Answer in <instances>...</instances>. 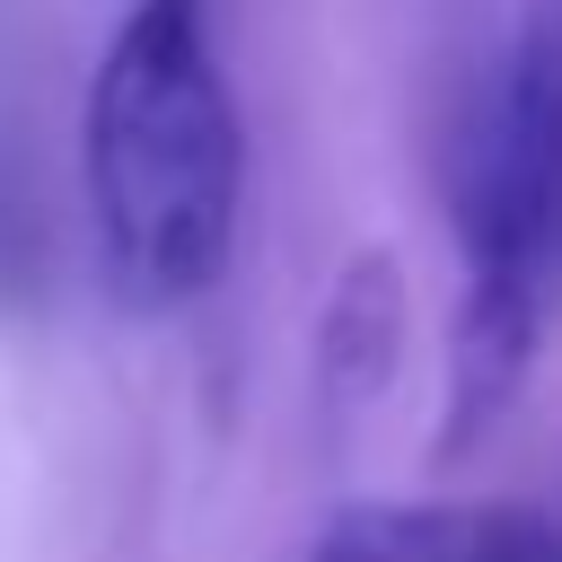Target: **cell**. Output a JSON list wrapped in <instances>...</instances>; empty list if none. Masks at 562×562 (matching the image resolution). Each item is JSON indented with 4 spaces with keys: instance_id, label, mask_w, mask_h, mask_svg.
I'll return each mask as SVG.
<instances>
[{
    "instance_id": "cell-1",
    "label": "cell",
    "mask_w": 562,
    "mask_h": 562,
    "mask_svg": "<svg viewBox=\"0 0 562 562\" xmlns=\"http://www.w3.org/2000/svg\"><path fill=\"white\" fill-rule=\"evenodd\" d=\"M79 176L97 263L132 316L220 290L246 220V123L202 0H132L88 70Z\"/></svg>"
},
{
    "instance_id": "cell-2",
    "label": "cell",
    "mask_w": 562,
    "mask_h": 562,
    "mask_svg": "<svg viewBox=\"0 0 562 562\" xmlns=\"http://www.w3.org/2000/svg\"><path fill=\"white\" fill-rule=\"evenodd\" d=\"M448 228H457V307L430 448L439 465H465L518 413L562 307V0H527L518 35L457 114Z\"/></svg>"
},
{
    "instance_id": "cell-3",
    "label": "cell",
    "mask_w": 562,
    "mask_h": 562,
    "mask_svg": "<svg viewBox=\"0 0 562 562\" xmlns=\"http://www.w3.org/2000/svg\"><path fill=\"white\" fill-rule=\"evenodd\" d=\"M299 562H562V518L536 501H351Z\"/></svg>"
},
{
    "instance_id": "cell-4",
    "label": "cell",
    "mask_w": 562,
    "mask_h": 562,
    "mask_svg": "<svg viewBox=\"0 0 562 562\" xmlns=\"http://www.w3.org/2000/svg\"><path fill=\"white\" fill-rule=\"evenodd\" d=\"M404 325H413V290H404V263L386 246H360L325 307H316V413L325 430H351L404 369Z\"/></svg>"
}]
</instances>
